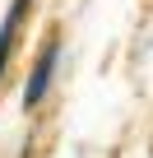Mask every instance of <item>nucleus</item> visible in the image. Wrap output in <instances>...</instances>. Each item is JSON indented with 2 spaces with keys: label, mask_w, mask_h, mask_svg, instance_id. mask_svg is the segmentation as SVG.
I'll list each match as a JSON object with an SVG mask.
<instances>
[{
  "label": "nucleus",
  "mask_w": 153,
  "mask_h": 158,
  "mask_svg": "<svg viewBox=\"0 0 153 158\" xmlns=\"http://www.w3.org/2000/svg\"><path fill=\"white\" fill-rule=\"evenodd\" d=\"M56 56H60V37H51V42L37 51L33 74H28V89H23V107H37V102L46 98V89H51V74H56Z\"/></svg>",
  "instance_id": "nucleus-1"
},
{
  "label": "nucleus",
  "mask_w": 153,
  "mask_h": 158,
  "mask_svg": "<svg viewBox=\"0 0 153 158\" xmlns=\"http://www.w3.org/2000/svg\"><path fill=\"white\" fill-rule=\"evenodd\" d=\"M28 10H33V0H14L10 14H5V23H0V74H5V65H10V51L19 42V23H23Z\"/></svg>",
  "instance_id": "nucleus-2"
}]
</instances>
